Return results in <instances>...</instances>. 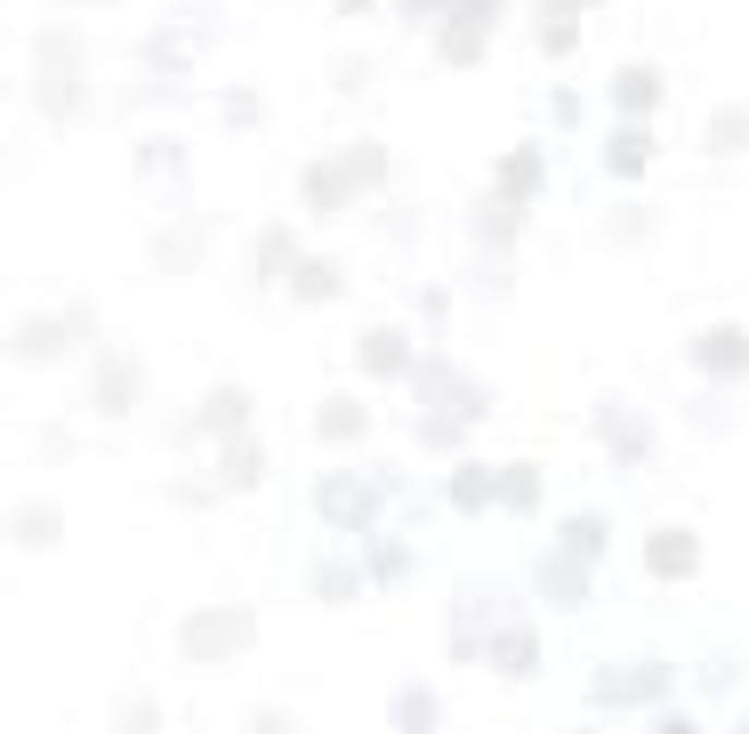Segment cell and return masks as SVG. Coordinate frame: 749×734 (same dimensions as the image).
I'll use <instances>...</instances> for the list:
<instances>
[{"mask_svg": "<svg viewBox=\"0 0 749 734\" xmlns=\"http://www.w3.org/2000/svg\"><path fill=\"white\" fill-rule=\"evenodd\" d=\"M701 363H710V372H734V363H749V339L741 332H710L701 339Z\"/></svg>", "mask_w": 749, "mask_h": 734, "instance_id": "6da1fadb", "label": "cell"}, {"mask_svg": "<svg viewBox=\"0 0 749 734\" xmlns=\"http://www.w3.org/2000/svg\"><path fill=\"white\" fill-rule=\"evenodd\" d=\"M685 565H693V541H685V533H661V541H653V574H685Z\"/></svg>", "mask_w": 749, "mask_h": 734, "instance_id": "3957f363", "label": "cell"}, {"mask_svg": "<svg viewBox=\"0 0 749 734\" xmlns=\"http://www.w3.org/2000/svg\"><path fill=\"white\" fill-rule=\"evenodd\" d=\"M620 106H629V113H644V106H653V73H644V65H629V73H620Z\"/></svg>", "mask_w": 749, "mask_h": 734, "instance_id": "277c9868", "label": "cell"}, {"mask_svg": "<svg viewBox=\"0 0 749 734\" xmlns=\"http://www.w3.org/2000/svg\"><path fill=\"white\" fill-rule=\"evenodd\" d=\"M242 638V622H194L185 629V654H218V646H234Z\"/></svg>", "mask_w": 749, "mask_h": 734, "instance_id": "7a4b0ae2", "label": "cell"}]
</instances>
